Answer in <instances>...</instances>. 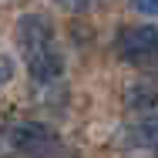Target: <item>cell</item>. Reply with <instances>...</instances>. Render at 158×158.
<instances>
[{
  "instance_id": "cell-1",
  "label": "cell",
  "mask_w": 158,
  "mask_h": 158,
  "mask_svg": "<svg viewBox=\"0 0 158 158\" xmlns=\"http://www.w3.org/2000/svg\"><path fill=\"white\" fill-rule=\"evenodd\" d=\"M7 141L17 155H27V158H67V148L61 145V138L47 125H37V121L14 125L7 131Z\"/></svg>"
},
{
  "instance_id": "cell-2",
  "label": "cell",
  "mask_w": 158,
  "mask_h": 158,
  "mask_svg": "<svg viewBox=\"0 0 158 158\" xmlns=\"http://www.w3.org/2000/svg\"><path fill=\"white\" fill-rule=\"evenodd\" d=\"M121 61L141 71H158V27H128L118 34Z\"/></svg>"
},
{
  "instance_id": "cell-5",
  "label": "cell",
  "mask_w": 158,
  "mask_h": 158,
  "mask_svg": "<svg viewBox=\"0 0 158 158\" xmlns=\"http://www.w3.org/2000/svg\"><path fill=\"white\" fill-rule=\"evenodd\" d=\"M158 101V91L155 88H141V84H135L131 91H128V104L131 108H148V104H155Z\"/></svg>"
},
{
  "instance_id": "cell-3",
  "label": "cell",
  "mask_w": 158,
  "mask_h": 158,
  "mask_svg": "<svg viewBox=\"0 0 158 158\" xmlns=\"http://www.w3.org/2000/svg\"><path fill=\"white\" fill-rule=\"evenodd\" d=\"M17 40L27 54H34V51H44V47L54 44V31L40 14H27V17L17 20Z\"/></svg>"
},
{
  "instance_id": "cell-6",
  "label": "cell",
  "mask_w": 158,
  "mask_h": 158,
  "mask_svg": "<svg viewBox=\"0 0 158 158\" xmlns=\"http://www.w3.org/2000/svg\"><path fill=\"white\" fill-rule=\"evenodd\" d=\"M135 10H138V14H152V17H155V14H158V3H135Z\"/></svg>"
},
{
  "instance_id": "cell-4",
  "label": "cell",
  "mask_w": 158,
  "mask_h": 158,
  "mask_svg": "<svg viewBox=\"0 0 158 158\" xmlns=\"http://www.w3.org/2000/svg\"><path fill=\"white\" fill-rule=\"evenodd\" d=\"M131 141H135V145H141V148H152V152H158V111L145 114L138 125L131 128Z\"/></svg>"
}]
</instances>
